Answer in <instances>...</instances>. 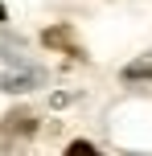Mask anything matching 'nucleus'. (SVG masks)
<instances>
[{
  "label": "nucleus",
  "instance_id": "f257e3e1",
  "mask_svg": "<svg viewBox=\"0 0 152 156\" xmlns=\"http://www.w3.org/2000/svg\"><path fill=\"white\" fill-rule=\"evenodd\" d=\"M41 82H45V74H41L33 62H25L21 54L0 49V90H8V94H25V90H37Z\"/></svg>",
  "mask_w": 152,
  "mask_h": 156
},
{
  "label": "nucleus",
  "instance_id": "f03ea898",
  "mask_svg": "<svg viewBox=\"0 0 152 156\" xmlns=\"http://www.w3.org/2000/svg\"><path fill=\"white\" fill-rule=\"evenodd\" d=\"M123 78H152V49H144L140 58H132L123 66Z\"/></svg>",
  "mask_w": 152,
  "mask_h": 156
},
{
  "label": "nucleus",
  "instance_id": "7ed1b4c3",
  "mask_svg": "<svg viewBox=\"0 0 152 156\" xmlns=\"http://www.w3.org/2000/svg\"><path fill=\"white\" fill-rule=\"evenodd\" d=\"M66 156H103V152H99L95 144H87V140H74L70 148H66Z\"/></svg>",
  "mask_w": 152,
  "mask_h": 156
},
{
  "label": "nucleus",
  "instance_id": "20e7f679",
  "mask_svg": "<svg viewBox=\"0 0 152 156\" xmlns=\"http://www.w3.org/2000/svg\"><path fill=\"white\" fill-rule=\"evenodd\" d=\"M4 16H8V12H4V4H0V21H4Z\"/></svg>",
  "mask_w": 152,
  "mask_h": 156
}]
</instances>
